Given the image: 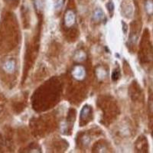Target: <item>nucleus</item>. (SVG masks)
<instances>
[{
	"label": "nucleus",
	"mask_w": 153,
	"mask_h": 153,
	"mask_svg": "<svg viewBox=\"0 0 153 153\" xmlns=\"http://www.w3.org/2000/svg\"><path fill=\"white\" fill-rule=\"evenodd\" d=\"M51 84L52 83L49 84V90H48V84L43 85L40 88L38 89V91L34 94L33 105L38 103V106L39 105V108H42L43 103H45L43 106V108H45L47 107V104H48V106H51V103L57 100L59 97V94H58L59 88H58L57 84H56L53 89H51Z\"/></svg>",
	"instance_id": "1"
},
{
	"label": "nucleus",
	"mask_w": 153,
	"mask_h": 153,
	"mask_svg": "<svg viewBox=\"0 0 153 153\" xmlns=\"http://www.w3.org/2000/svg\"><path fill=\"white\" fill-rule=\"evenodd\" d=\"M139 58L142 65L153 64V46L150 42L149 32L147 29L144 31L140 43Z\"/></svg>",
	"instance_id": "2"
},
{
	"label": "nucleus",
	"mask_w": 153,
	"mask_h": 153,
	"mask_svg": "<svg viewBox=\"0 0 153 153\" xmlns=\"http://www.w3.org/2000/svg\"><path fill=\"white\" fill-rule=\"evenodd\" d=\"M101 109L103 110V113H104L105 119L109 118L112 119L115 115L117 114V106L115 105L112 100H103L101 101Z\"/></svg>",
	"instance_id": "3"
},
{
	"label": "nucleus",
	"mask_w": 153,
	"mask_h": 153,
	"mask_svg": "<svg viewBox=\"0 0 153 153\" xmlns=\"http://www.w3.org/2000/svg\"><path fill=\"white\" fill-rule=\"evenodd\" d=\"M93 119V109L90 105H85L82 108L80 116V126H84Z\"/></svg>",
	"instance_id": "4"
},
{
	"label": "nucleus",
	"mask_w": 153,
	"mask_h": 153,
	"mask_svg": "<svg viewBox=\"0 0 153 153\" xmlns=\"http://www.w3.org/2000/svg\"><path fill=\"white\" fill-rule=\"evenodd\" d=\"M71 75L75 80L76 81H81L86 78V69L82 65H76L72 70Z\"/></svg>",
	"instance_id": "5"
},
{
	"label": "nucleus",
	"mask_w": 153,
	"mask_h": 153,
	"mask_svg": "<svg viewBox=\"0 0 153 153\" xmlns=\"http://www.w3.org/2000/svg\"><path fill=\"white\" fill-rule=\"evenodd\" d=\"M135 146H136V152H148L149 143L146 136H139L136 140Z\"/></svg>",
	"instance_id": "6"
},
{
	"label": "nucleus",
	"mask_w": 153,
	"mask_h": 153,
	"mask_svg": "<svg viewBox=\"0 0 153 153\" xmlns=\"http://www.w3.org/2000/svg\"><path fill=\"white\" fill-rule=\"evenodd\" d=\"M76 16L75 13L72 10H68L64 17V25L65 28H71L75 25Z\"/></svg>",
	"instance_id": "7"
},
{
	"label": "nucleus",
	"mask_w": 153,
	"mask_h": 153,
	"mask_svg": "<svg viewBox=\"0 0 153 153\" xmlns=\"http://www.w3.org/2000/svg\"><path fill=\"white\" fill-rule=\"evenodd\" d=\"M130 96L132 100H137L142 96L141 88L138 85L137 82H133L131 85L130 88Z\"/></svg>",
	"instance_id": "8"
},
{
	"label": "nucleus",
	"mask_w": 153,
	"mask_h": 153,
	"mask_svg": "<svg viewBox=\"0 0 153 153\" xmlns=\"http://www.w3.org/2000/svg\"><path fill=\"white\" fill-rule=\"evenodd\" d=\"M149 126L153 136V99L149 101Z\"/></svg>",
	"instance_id": "9"
},
{
	"label": "nucleus",
	"mask_w": 153,
	"mask_h": 153,
	"mask_svg": "<svg viewBox=\"0 0 153 153\" xmlns=\"http://www.w3.org/2000/svg\"><path fill=\"white\" fill-rule=\"evenodd\" d=\"M93 19L96 22H103L105 20V15L103 12L100 9H96L93 15Z\"/></svg>",
	"instance_id": "10"
},
{
	"label": "nucleus",
	"mask_w": 153,
	"mask_h": 153,
	"mask_svg": "<svg viewBox=\"0 0 153 153\" xmlns=\"http://www.w3.org/2000/svg\"><path fill=\"white\" fill-rule=\"evenodd\" d=\"M3 69L7 73H12L16 69V62L14 60H9L4 64Z\"/></svg>",
	"instance_id": "11"
},
{
	"label": "nucleus",
	"mask_w": 153,
	"mask_h": 153,
	"mask_svg": "<svg viewBox=\"0 0 153 153\" xmlns=\"http://www.w3.org/2000/svg\"><path fill=\"white\" fill-rule=\"evenodd\" d=\"M145 9L149 16H153V0H146L145 2Z\"/></svg>",
	"instance_id": "12"
},
{
	"label": "nucleus",
	"mask_w": 153,
	"mask_h": 153,
	"mask_svg": "<svg viewBox=\"0 0 153 153\" xmlns=\"http://www.w3.org/2000/svg\"><path fill=\"white\" fill-rule=\"evenodd\" d=\"M63 5H64V0H54V6L55 10L60 11L62 9Z\"/></svg>",
	"instance_id": "13"
},
{
	"label": "nucleus",
	"mask_w": 153,
	"mask_h": 153,
	"mask_svg": "<svg viewBox=\"0 0 153 153\" xmlns=\"http://www.w3.org/2000/svg\"><path fill=\"white\" fill-rule=\"evenodd\" d=\"M120 72L119 71V69H116L113 71V74H112V79H113L114 81L118 80L120 78Z\"/></svg>",
	"instance_id": "14"
},
{
	"label": "nucleus",
	"mask_w": 153,
	"mask_h": 153,
	"mask_svg": "<svg viewBox=\"0 0 153 153\" xmlns=\"http://www.w3.org/2000/svg\"><path fill=\"white\" fill-rule=\"evenodd\" d=\"M106 7H107L108 11L110 12V15H113V11H114V4L112 1H110V2H108L107 5H106Z\"/></svg>",
	"instance_id": "15"
}]
</instances>
